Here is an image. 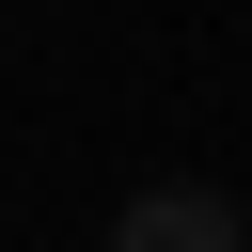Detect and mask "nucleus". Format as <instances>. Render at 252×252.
I'll list each match as a JSON object with an SVG mask.
<instances>
[{"label":"nucleus","instance_id":"nucleus-1","mask_svg":"<svg viewBox=\"0 0 252 252\" xmlns=\"http://www.w3.org/2000/svg\"><path fill=\"white\" fill-rule=\"evenodd\" d=\"M110 252H252V236H236L220 189H142V205L110 220Z\"/></svg>","mask_w":252,"mask_h":252}]
</instances>
